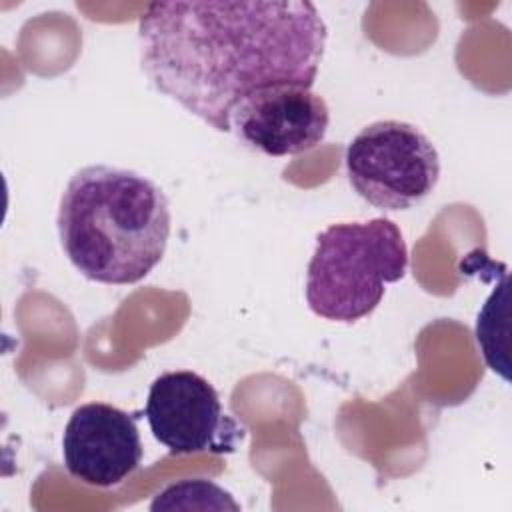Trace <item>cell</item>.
<instances>
[{
	"label": "cell",
	"instance_id": "cell-8",
	"mask_svg": "<svg viewBox=\"0 0 512 512\" xmlns=\"http://www.w3.org/2000/svg\"><path fill=\"white\" fill-rule=\"evenodd\" d=\"M508 276L504 274L500 286L490 294L482 306L476 320V340L482 348L486 364L508 380V360H506V326H508Z\"/></svg>",
	"mask_w": 512,
	"mask_h": 512
},
{
	"label": "cell",
	"instance_id": "cell-7",
	"mask_svg": "<svg viewBox=\"0 0 512 512\" xmlns=\"http://www.w3.org/2000/svg\"><path fill=\"white\" fill-rule=\"evenodd\" d=\"M142 440L132 414L106 404L78 406L66 422L62 458L68 474L108 488L126 480L142 462Z\"/></svg>",
	"mask_w": 512,
	"mask_h": 512
},
{
	"label": "cell",
	"instance_id": "cell-1",
	"mask_svg": "<svg viewBox=\"0 0 512 512\" xmlns=\"http://www.w3.org/2000/svg\"><path fill=\"white\" fill-rule=\"evenodd\" d=\"M326 40L308 0L154 2L138 22L150 86L218 132H230L234 104L258 88H312Z\"/></svg>",
	"mask_w": 512,
	"mask_h": 512
},
{
	"label": "cell",
	"instance_id": "cell-4",
	"mask_svg": "<svg viewBox=\"0 0 512 512\" xmlns=\"http://www.w3.org/2000/svg\"><path fill=\"white\" fill-rule=\"evenodd\" d=\"M354 192L380 210H408L424 202L438 184L440 156L414 124L378 120L364 126L344 154Z\"/></svg>",
	"mask_w": 512,
	"mask_h": 512
},
{
	"label": "cell",
	"instance_id": "cell-5",
	"mask_svg": "<svg viewBox=\"0 0 512 512\" xmlns=\"http://www.w3.org/2000/svg\"><path fill=\"white\" fill-rule=\"evenodd\" d=\"M144 416L170 454H224L242 438L238 424L222 410L216 388L190 370L160 374L150 384Z\"/></svg>",
	"mask_w": 512,
	"mask_h": 512
},
{
	"label": "cell",
	"instance_id": "cell-3",
	"mask_svg": "<svg viewBox=\"0 0 512 512\" xmlns=\"http://www.w3.org/2000/svg\"><path fill=\"white\" fill-rule=\"evenodd\" d=\"M408 270V248L388 218L340 222L316 236L306 268L308 308L332 322H356L376 310L386 284Z\"/></svg>",
	"mask_w": 512,
	"mask_h": 512
},
{
	"label": "cell",
	"instance_id": "cell-2",
	"mask_svg": "<svg viewBox=\"0 0 512 512\" xmlns=\"http://www.w3.org/2000/svg\"><path fill=\"white\" fill-rule=\"evenodd\" d=\"M56 226L62 252L86 280L126 286L164 258L172 218L156 182L128 168L92 164L70 176Z\"/></svg>",
	"mask_w": 512,
	"mask_h": 512
},
{
	"label": "cell",
	"instance_id": "cell-9",
	"mask_svg": "<svg viewBox=\"0 0 512 512\" xmlns=\"http://www.w3.org/2000/svg\"><path fill=\"white\" fill-rule=\"evenodd\" d=\"M240 510L232 496L210 480H184L162 490L150 510Z\"/></svg>",
	"mask_w": 512,
	"mask_h": 512
},
{
	"label": "cell",
	"instance_id": "cell-6",
	"mask_svg": "<svg viewBox=\"0 0 512 512\" xmlns=\"http://www.w3.org/2000/svg\"><path fill=\"white\" fill-rule=\"evenodd\" d=\"M330 124L326 100L300 84H272L238 100L230 132L266 156H298L316 148Z\"/></svg>",
	"mask_w": 512,
	"mask_h": 512
}]
</instances>
